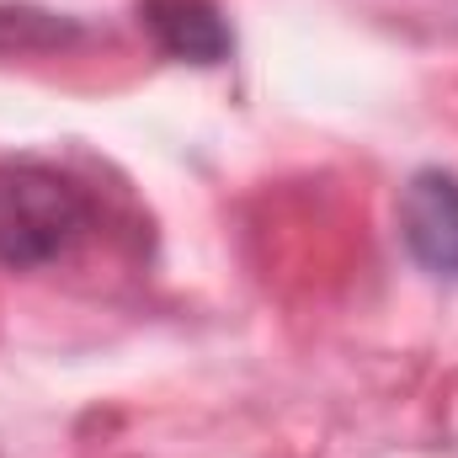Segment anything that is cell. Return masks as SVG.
Segmentation results:
<instances>
[{"instance_id": "cell-3", "label": "cell", "mask_w": 458, "mask_h": 458, "mask_svg": "<svg viewBox=\"0 0 458 458\" xmlns=\"http://www.w3.org/2000/svg\"><path fill=\"white\" fill-rule=\"evenodd\" d=\"M139 16H144V27L155 32V43H160L171 59L219 64V59H229V48H234L225 16H219L208 0H144Z\"/></svg>"}, {"instance_id": "cell-1", "label": "cell", "mask_w": 458, "mask_h": 458, "mask_svg": "<svg viewBox=\"0 0 458 458\" xmlns=\"http://www.w3.org/2000/svg\"><path fill=\"white\" fill-rule=\"evenodd\" d=\"M91 229V198L48 165H0V267H43L70 256Z\"/></svg>"}, {"instance_id": "cell-2", "label": "cell", "mask_w": 458, "mask_h": 458, "mask_svg": "<svg viewBox=\"0 0 458 458\" xmlns=\"http://www.w3.org/2000/svg\"><path fill=\"white\" fill-rule=\"evenodd\" d=\"M400 234L411 256L432 272L458 283V176L454 171H416L400 198Z\"/></svg>"}]
</instances>
